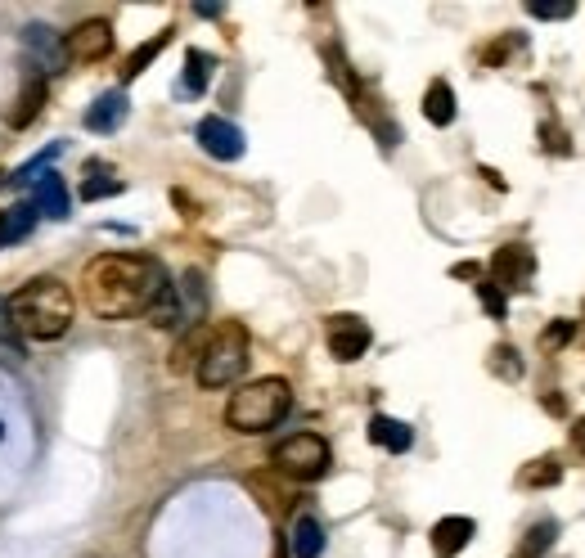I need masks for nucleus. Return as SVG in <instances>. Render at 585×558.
Segmentation results:
<instances>
[{
    "instance_id": "f704fd0d",
    "label": "nucleus",
    "mask_w": 585,
    "mask_h": 558,
    "mask_svg": "<svg viewBox=\"0 0 585 558\" xmlns=\"http://www.w3.org/2000/svg\"><path fill=\"white\" fill-rule=\"evenodd\" d=\"M0 185H5V171H0Z\"/></svg>"
},
{
    "instance_id": "f8f14e48",
    "label": "nucleus",
    "mask_w": 585,
    "mask_h": 558,
    "mask_svg": "<svg viewBox=\"0 0 585 558\" xmlns=\"http://www.w3.org/2000/svg\"><path fill=\"white\" fill-rule=\"evenodd\" d=\"M473 531H477V522L473 518H441L437 527H432V554L437 558H455V554H464L468 549V540H473Z\"/></svg>"
},
{
    "instance_id": "ddd939ff",
    "label": "nucleus",
    "mask_w": 585,
    "mask_h": 558,
    "mask_svg": "<svg viewBox=\"0 0 585 558\" xmlns=\"http://www.w3.org/2000/svg\"><path fill=\"white\" fill-rule=\"evenodd\" d=\"M45 77H27V86L14 95V104H9V126L14 131H23V126H32L36 117H41V108H45Z\"/></svg>"
},
{
    "instance_id": "6e6552de",
    "label": "nucleus",
    "mask_w": 585,
    "mask_h": 558,
    "mask_svg": "<svg viewBox=\"0 0 585 558\" xmlns=\"http://www.w3.org/2000/svg\"><path fill=\"white\" fill-rule=\"evenodd\" d=\"M531 275H536V257H531V248H522V243H504L500 252L491 257V284L500 288H531Z\"/></svg>"
},
{
    "instance_id": "a878e982",
    "label": "nucleus",
    "mask_w": 585,
    "mask_h": 558,
    "mask_svg": "<svg viewBox=\"0 0 585 558\" xmlns=\"http://www.w3.org/2000/svg\"><path fill=\"white\" fill-rule=\"evenodd\" d=\"M59 153H63V140H54V144H50V149H41V153H36V158H32V162H27V167H18L14 185H32V180H36V176H41V171H45V167H50V162H54V158H59Z\"/></svg>"
},
{
    "instance_id": "39448f33",
    "label": "nucleus",
    "mask_w": 585,
    "mask_h": 558,
    "mask_svg": "<svg viewBox=\"0 0 585 558\" xmlns=\"http://www.w3.org/2000/svg\"><path fill=\"white\" fill-rule=\"evenodd\" d=\"M270 464H275V473L293 477V482H315V477L329 473L333 455H329V441L324 437H315V432H293V437H284L275 446Z\"/></svg>"
},
{
    "instance_id": "aec40b11",
    "label": "nucleus",
    "mask_w": 585,
    "mask_h": 558,
    "mask_svg": "<svg viewBox=\"0 0 585 558\" xmlns=\"http://www.w3.org/2000/svg\"><path fill=\"white\" fill-rule=\"evenodd\" d=\"M212 68H216V59L207 50H185V95H203L207 90V81H212Z\"/></svg>"
},
{
    "instance_id": "c756f323",
    "label": "nucleus",
    "mask_w": 585,
    "mask_h": 558,
    "mask_svg": "<svg viewBox=\"0 0 585 558\" xmlns=\"http://www.w3.org/2000/svg\"><path fill=\"white\" fill-rule=\"evenodd\" d=\"M495 369H500L504 378H518V374H522L518 351H513V347H495Z\"/></svg>"
},
{
    "instance_id": "20e7f679",
    "label": "nucleus",
    "mask_w": 585,
    "mask_h": 558,
    "mask_svg": "<svg viewBox=\"0 0 585 558\" xmlns=\"http://www.w3.org/2000/svg\"><path fill=\"white\" fill-rule=\"evenodd\" d=\"M248 369V333H243V324L225 320L212 329V338H207L203 356H198L194 374L203 387H230L234 378Z\"/></svg>"
},
{
    "instance_id": "0eeeda50",
    "label": "nucleus",
    "mask_w": 585,
    "mask_h": 558,
    "mask_svg": "<svg viewBox=\"0 0 585 558\" xmlns=\"http://www.w3.org/2000/svg\"><path fill=\"white\" fill-rule=\"evenodd\" d=\"M63 50H68L72 63H99L113 54V27L104 23V18H90V23H77L68 32V41H63Z\"/></svg>"
},
{
    "instance_id": "f03ea898",
    "label": "nucleus",
    "mask_w": 585,
    "mask_h": 558,
    "mask_svg": "<svg viewBox=\"0 0 585 558\" xmlns=\"http://www.w3.org/2000/svg\"><path fill=\"white\" fill-rule=\"evenodd\" d=\"M72 311H77V302H72L68 284L54 275H36L32 284L18 288V297H9V315H14L18 333L32 342L63 338L72 329Z\"/></svg>"
},
{
    "instance_id": "c85d7f7f",
    "label": "nucleus",
    "mask_w": 585,
    "mask_h": 558,
    "mask_svg": "<svg viewBox=\"0 0 585 558\" xmlns=\"http://www.w3.org/2000/svg\"><path fill=\"white\" fill-rule=\"evenodd\" d=\"M572 333H576L572 320H558V324H549L540 342H545V351H554V347H563V342H572Z\"/></svg>"
},
{
    "instance_id": "f257e3e1",
    "label": "nucleus",
    "mask_w": 585,
    "mask_h": 558,
    "mask_svg": "<svg viewBox=\"0 0 585 558\" xmlns=\"http://www.w3.org/2000/svg\"><path fill=\"white\" fill-rule=\"evenodd\" d=\"M162 288H167L162 261L144 252H104L81 270V302L99 320H135L158 302Z\"/></svg>"
},
{
    "instance_id": "423d86ee",
    "label": "nucleus",
    "mask_w": 585,
    "mask_h": 558,
    "mask_svg": "<svg viewBox=\"0 0 585 558\" xmlns=\"http://www.w3.org/2000/svg\"><path fill=\"white\" fill-rule=\"evenodd\" d=\"M324 338H329V356L351 365V360H360L369 351L374 333H369V324L360 320V315H333V320L324 324Z\"/></svg>"
},
{
    "instance_id": "5701e85b",
    "label": "nucleus",
    "mask_w": 585,
    "mask_h": 558,
    "mask_svg": "<svg viewBox=\"0 0 585 558\" xmlns=\"http://www.w3.org/2000/svg\"><path fill=\"white\" fill-rule=\"evenodd\" d=\"M558 477H563V464H558L554 455H545V459H536V464L522 468L518 482H522V486H554Z\"/></svg>"
},
{
    "instance_id": "a211bd4d",
    "label": "nucleus",
    "mask_w": 585,
    "mask_h": 558,
    "mask_svg": "<svg viewBox=\"0 0 585 558\" xmlns=\"http://www.w3.org/2000/svg\"><path fill=\"white\" fill-rule=\"evenodd\" d=\"M423 117H428L432 126L455 122V90H450V81H432L428 86V95H423Z\"/></svg>"
},
{
    "instance_id": "bb28decb",
    "label": "nucleus",
    "mask_w": 585,
    "mask_h": 558,
    "mask_svg": "<svg viewBox=\"0 0 585 558\" xmlns=\"http://www.w3.org/2000/svg\"><path fill=\"white\" fill-rule=\"evenodd\" d=\"M477 297H482V306L495 315V320H504V311H509V297H504L500 288L491 284V279H482V284H477Z\"/></svg>"
},
{
    "instance_id": "b1692460",
    "label": "nucleus",
    "mask_w": 585,
    "mask_h": 558,
    "mask_svg": "<svg viewBox=\"0 0 585 558\" xmlns=\"http://www.w3.org/2000/svg\"><path fill=\"white\" fill-rule=\"evenodd\" d=\"M554 536H558L554 522H536V527L527 531V540H522V558H540L549 545H554Z\"/></svg>"
},
{
    "instance_id": "9d476101",
    "label": "nucleus",
    "mask_w": 585,
    "mask_h": 558,
    "mask_svg": "<svg viewBox=\"0 0 585 558\" xmlns=\"http://www.w3.org/2000/svg\"><path fill=\"white\" fill-rule=\"evenodd\" d=\"M198 144H203L212 158H221V162L243 158V149H248L243 131L234 122H225V117H203V122H198Z\"/></svg>"
},
{
    "instance_id": "c9c22d12",
    "label": "nucleus",
    "mask_w": 585,
    "mask_h": 558,
    "mask_svg": "<svg viewBox=\"0 0 585 558\" xmlns=\"http://www.w3.org/2000/svg\"><path fill=\"white\" fill-rule=\"evenodd\" d=\"M0 437H5V428H0Z\"/></svg>"
},
{
    "instance_id": "4be33fe9",
    "label": "nucleus",
    "mask_w": 585,
    "mask_h": 558,
    "mask_svg": "<svg viewBox=\"0 0 585 558\" xmlns=\"http://www.w3.org/2000/svg\"><path fill=\"white\" fill-rule=\"evenodd\" d=\"M122 189H126V180L108 176V171H99V167H90L86 180H81V198H86V203H99V198H117Z\"/></svg>"
},
{
    "instance_id": "473e14b6",
    "label": "nucleus",
    "mask_w": 585,
    "mask_h": 558,
    "mask_svg": "<svg viewBox=\"0 0 585 558\" xmlns=\"http://www.w3.org/2000/svg\"><path fill=\"white\" fill-rule=\"evenodd\" d=\"M450 275H459V279H477V275H482V270H477L473 261H464V266H455V270H450Z\"/></svg>"
},
{
    "instance_id": "7ed1b4c3",
    "label": "nucleus",
    "mask_w": 585,
    "mask_h": 558,
    "mask_svg": "<svg viewBox=\"0 0 585 558\" xmlns=\"http://www.w3.org/2000/svg\"><path fill=\"white\" fill-rule=\"evenodd\" d=\"M293 410V387L284 378H257V383L239 387L225 405V423L234 432H270L284 414Z\"/></svg>"
},
{
    "instance_id": "cd10ccee",
    "label": "nucleus",
    "mask_w": 585,
    "mask_h": 558,
    "mask_svg": "<svg viewBox=\"0 0 585 558\" xmlns=\"http://www.w3.org/2000/svg\"><path fill=\"white\" fill-rule=\"evenodd\" d=\"M527 14H536V18H572L576 5H572V0H558V5H554V0H531Z\"/></svg>"
},
{
    "instance_id": "2eb2a0df",
    "label": "nucleus",
    "mask_w": 585,
    "mask_h": 558,
    "mask_svg": "<svg viewBox=\"0 0 585 558\" xmlns=\"http://www.w3.org/2000/svg\"><path fill=\"white\" fill-rule=\"evenodd\" d=\"M288 549H293V558H320L324 554V527H320V518L302 513V518L293 522V531H288Z\"/></svg>"
},
{
    "instance_id": "2f4dec72",
    "label": "nucleus",
    "mask_w": 585,
    "mask_h": 558,
    "mask_svg": "<svg viewBox=\"0 0 585 558\" xmlns=\"http://www.w3.org/2000/svg\"><path fill=\"white\" fill-rule=\"evenodd\" d=\"M572 441H576V450L585 455V419H576V423H572Z\"/></svg>"
},
{
    "instance_id": "dca6fc26",
    "label": "nucleus",
    "mask_w": 585,
    "mask_h": 558,
    "mask_svg": "<svg viewBox=\"0 0 585 558\" xmlns=\"http://www.w3.org/2000/svg\"><path fill=\"white\" fill-rule=\"evenodd\" d=\"M369 441H374V446H383V450H392V455H405V450H410V441H414V432L405 428L401 419L374 414V419H369Z\"/></svg>"
},
{
    "instance_id": "1a4fd4ad",
    "label": "nucleus",
    "mask_w": 585,
    "mask_h": 558,
    "mask_svg": "<svg viewBox=\"0 0 585 558\" xmlns=\"http://www.w3.org/2000/svg\"><path fill=\"white\" fill-rule=\"evenodd\" d=\"M23 50H27V59H32L36 77H50V72H59L63 63H68V50H63V41L45 23L27 27V32H23Z\"/></svg>"
},
{
    "instance_id": "7c9ffc66",
    "label": "nucleus",
    "mask_w": 585,
    "mask_h": 558,
    "mask_svg": "<svg viewBox=\"0 0 585 558\" xmlns=\"http://www.w3.org/2000/svg\"><path fill=\"white\" fill-rule=\"evenodd\" d=\"M540 135H545V149H549V153H567V149H572V144L563 140V131H558V126H545Z\"/></svg>"
},
{
    "instance_id": "9b49d317",
    "label": "nucleus",
    "mask_w": 585,
    "mask_h": 558,
    "mask_svg": "<svg viewBox=\"0 0 585 558\" xmlns=\"http://www.w3.org/2000/svg\"><path fill=\"white\" fill-rule=\"evenodd\" d=\"M27 203L36 207V216H50V221H68L72 216V198H68V185H63L54 171H41L32 180V198Z\"/></svg>"
},
{
    "instance_id": "72a5a7b5",
    "label": "nucleus",
    "mask_w": 585,
    "mask_h": 558,
    "mask_svg": "<svg viewBox=\"0 0 585 558\" xmlns=\"http://www.w3.org/2000/svg\"><path fill=\"white\" fill-rule=\"evenodd\" d=\"M194 14H198V18H221L225 9H221V5H194Z\"/></svg>"
},
{
    "instance_id": "4468645a",
    "label": "nucleus",
    "mask_w": 585,
    "mask_h": 558,
    "mask_svg": "<svg viewBox=\"0 0 585 558\" xmlns=\"http://www.w3.org/2000/svg\"><path fill=\"white\" fill-rule=\"evenodd\" d=\"M122 122H126V90H108V95H99L95 104L86 108V126L99 135L117 131Z\"/></svg>"
},
{
    "instance_id": "393cba45",
    "label": "nucleus",
    "mask_w": 585,
    "mask_h": 558,
    "mask_svg": "<svg viewBox=\"0 0 585 558\" xmlns=\"http://www.w3.org/2000/svg\"><path fill=\"white\" fill-rule=\"evenodd\" d=\"M0 347L9 356H23V333H18L14 315H9V297H0Z\"/></svg>"
},
{
    "instance_id": "f3484780",
    "label": "nucleus",
    "mask_w": 585,
    "mask_h": 558,
    "mask_svg": "<svg viewBox=\"0 0 585 558\" xmlns=\"http://www.w3.org/2000/svg\"><path fill=\"white\" fill-rule=\"evenodd\" d=\"M32 230H36V207L32 203H18V207H5V212H0V248L27 239Z\"/></svg>"
},
{
    "instance_id": "412c9836",
    "label": "nucleus",
    "mask_w": 585,
    "mask_h": 558,
    "mask_svg": "<svg viewBox=\"0 0 585 558\" xmlns=\"http://www.w3.org/2000/svg\"><path fill=\"white\" fill-rule=\"evenodd\" d=\"M207 338H212V329L207 324H194V329L180 338V347L171 351V369H189V365H198V356H203V347H207Z\"/></svg>"
},
{
    "instance_id": "6ab92c4d",
    "label": "nucleus",
    "mask_w": 585,
    "mask_h": 558,
    "mask_svg": "<svg viewBox=\"0 0 585 558\" xmlns=\"http://www.w3.org/2000/svg\"><path fill=\"white\" fill-rule=\"evenodd\" d=\"M167 41H171V27H162V32H158V36H149V41H144V45H135V50H131V54H126V68H122V81H135V77H140V72H144V68H149V63H153V59H158V54H162V50H167Z\"/></svg>"
}]
</instances>
